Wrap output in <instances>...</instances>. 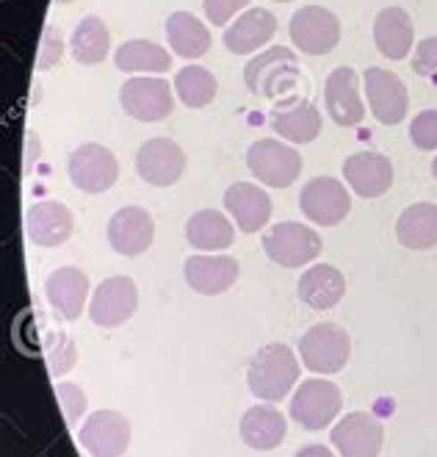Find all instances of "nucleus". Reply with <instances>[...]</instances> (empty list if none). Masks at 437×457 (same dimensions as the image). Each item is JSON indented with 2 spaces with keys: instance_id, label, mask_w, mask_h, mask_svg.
Listing matches in <instances>:
<instances>
[{
  "instance_id": "1",
  "label": "nucleus",
  "mask_w": 437,
  "mask_h": 457,
  "mask_svg": "<svg viewBox=\"0 0 437 457\" xmlns=\"http://www.w3.org/2000/svg\"><path fill=\"white\" fill-rule=\"evenodd\" d=\"M299 383V361L288 344H266L250 361L247 386L260 402H280Z\"/></svg>"
},
{
  "instance_id": "2",
  "label": "nucleus",
  "mask_w": 437,
  "mask_h": 457,
  "mask_svg": "<svg viewBox=\"0 0 437 457\" xmlns=\"http://www.w3.org/2000/svg\"><path fill=\"white\" fill-rule=\"evenodd\" d=\"M243 84L255 97H283L299 84V62L288 47H268L243 67Z\"/></svg>"
},
{
  "instance_id": "3",
  "label": "nucleus",
  "mask_w": 437,
  "mask_h": 457,
  "mask_svg": "<svg viewBox=\"0 0 437 457\" xmlns=\"http://www.w3.org/2000/svg\"><path fill=\"white\" fill-rule=\"evenodd\" d=\"M263 253L277 266L299 269L321 255V236L302 222H277L263 233Z\"/></svg>"
},
{
  "instance_id": "4",
  "label": "nucleus",
  "mask_w": 437,
  "mask_h": 457,
  "mask_svg": "<svg viewBox=\"0 0 437 457\" xmlns=\"http://www.w3.org/2000/svg\"><path fill=\"white\" fill-rule=\"evenodd\" d=\"M299 355H302V366L316 374H338L351 358V338L333 321H321L305 330L299 341Z\"/></svg>"
},
{
  "instance_id": "5",
  "label": "nucleus",
  "mask_w": 437,
  "mask_h": 457,
  "mask_svg": "<svg viewBox=\"0 0 437 457\" xmlns=\"http://www.w3.org/2000/svg\"><path fill=\"white\" fill-rule=\"evenodd\" d=\"M247 167L258 183L271 189H288L302 175V155L296 147L277 139H258L247 150Z\"/></svg>"
},
{
  "instance_id": "6",
  "label": "nucleus",
  "mask_w": 437,
  "mask_h": 457,
  "mask_svg": "<svg viewBox=\"0 0 437 457\" xmlns=\"http://www.w3.org/2000/svg\"><path fill=\"white\" fill-rule=\"evenodd\" d=\"M341 405H343L341 388L324 378L321 380L313 378L296 388L291 399V419L302 429L318 433V429L333 424V419L341 413Z\"/></svg>"
},
{
  "instance_id": "7",
  "label": "nucleus",
  "mask_w": 437,
  "mask_h": 457,
  "mask_svg": "<svg viewBox=\"0 0 437 457\" xmlns=\"http://www.w3.org/2000/svg\"><path fill=\"white\" fill-rule=\"evenodd\" d=\"M291 42L308 56H326L341 42V20L324 6H305L288 22Z\"/></svg>"
},
{
  "instance_id": "8",
  "label": "nucleus",
  "mask_w": 437,
  "mask_h": 457,
  "mask_svg": "<svg viewBox=\"0 0 437 457\" xmlns=\"http://www.w3.org/2000/svg\"><path fill=\"white\" fill-rule=\"evenodd\" d=\"M120 103L139 122H161L175 109L169 80L163 78H128L120 87Z\"/></svg>"
},
{
  "instance_id": "9",
  "label": "nucleus",
  "mask_w": 437,
  "mask_h": 457,
  "mask_svg": "<svg viewBox=\"0 0 437 457\" xmlns=\"http://www.w3.org/2000/svg\"><path fill=\"white\" fill-rule=\"evenodd\" d=\"M120 178V161L117 155L103 145H80L70 155V180L87 195L108 192Z\"/></svg>"
},
{
  "instance_id": "10",
  "label": "nucleus",
  "mask_w": 437,
  "mask_h": 457,
  "mask_svg": "<svg viewBox=\"0 0 437 457\" xmlns=\"http://www.w3.org/2000/svg\"><path fill=\"white\" fill-rule=\"evenodd\" d=\"M139 308V288L128 275H117L103 280L89 303V319L95 321L97 328L114 330L122 328L125 321L136 313Z\"/></svg>"
},
{
  "instance_id": "11",
  "label": "nucleus",
  "mask_w": 437,
  "mask_h": 457,
  "mask_svg": "<svg viewBox=\"0 0 437 457\" xmlns=\"http://www.w3.org/2000/svg\"><path fill=\"white\" fill-rule=\"evenodd\" d=\"M299 208L313 225L333 228L341 225L349 211H351V197L346 192V186L338 178H313L299 195Z\"/></svg>"
},
{
  "instance_id": "12",
  "label": "nucleus",
  "mask_w": 437,
  "mask_h": 457,
  "mask_svg": "<svg viewBox=\"0 0 437 457\" xmlns=\"http://www.w3.org/2000/svg\"><path fill=\"white\" fill-rule=\"evenodd\" d=\"M136 172H139V178L147 186L167 189V186H175L183 178V172H186V153L169 137L147 139L139 147V153H136Z\"/></svg>"
},
{
  "instance_id": "13",
  "label": "nucleus",
  "mask_w": 437,
  "mask_h": 457,
  "mask_svg": "<svg viewBox=\"0 0 437 457\" xmlns=\"http://www.w3.org/2000/svg\"><path fill=\"white\" fill-rule=\"evenodd\" d=\"M78 441L92 457H122L130 446V421L117 411H95L80 424Z\"/></svg>"
},
{
  "instance_id": "14",
  "label": "nucleus",
  "mask_w": 437,
  "mask_h": 457,
  "mask_svg": "<svg viewBox=\"0 0 437 457\" xmlns=\"http://www.w3.org/2000/svg\"><path fill=\"white\" fill-rule=\"evenodd\" d=\"M363 84H366L371 114L382 125H399L407 117L409 95H407L404 80L396 72L385 67H368L363 72Z\"/></svg>"
},
{
  "instance_id": "15",
  "label": "nucleus",
  "mask_w": 437,
  "mask_h": 457,
  "mask_svg": "<svg viewBox=\"0 0 437 457\" xmlns=\"http://www.w3.org/2000/svg\"><path fill=\"white\" fill-rule=\"evenodd\" d=\"M333 446L341 457H379L382 444H385V429L382 421L371 413H349L333 427Z\"/></svg>"
},
{
  "instance_id": "16",
  "label": "nucleus",
  "mask_w": 437,
  "mask_h": 457,
  "mask_svg": "<svg viewBox=\"0 0 437 457\" xmlns=\"http://www.w3.org/2000/svg\"><path fill=\"white\" fill-rule=\"evenodd\" d=\"M155 238V222L147 208L125 205L108 222V245L125 258H136L150 250Z\"/></svg>"
},
{
  "instance_id": "17",
  "label": "nucleus",
  "mask_w": 437,
  "mask_h": 457,
  "mask_svg": "<svg viewBox=\"0 0 437 457\" xmlns=\"http://www.w3.org/2000/svg\"><path fill=\"white\" fill-rule=\"evenodd\" d=\"M324 100H326V114L341 128H354L366 117V105L358 92V72L351 67H335L326 75Z\"/></svg>"
},
{
  "instance_id": "18",
  "label": "nucleus",
  "mask_w": 437,
  "mask_h": 457,
  "mask_svg": "<svg viewBox=\"0 0 437 457\" xmlns=\"http://www.w3.org/2000/svg\"><path fill=\"white\" fill-rule=\"evenodd\" d=\"M343 178L354 195L366 200H376L393 186V164L391 158L374 150L354 153L343 161Z\"/></svg>"
},
{
  "instance_id": "19",
  "label": "nucleus",
  "mask_w": 437,
  "mask_h": 457,
  "mask_svg": "<svg viewBox=\"0 0 437 457\" xmlns=\"http://www.w3.org/2000/svg\"><path fill=\"white\" fill-rule=\"evenodd\" d=\"M241 266L233 255H191L183 263V278L191 291L216 297L235 286Z\"/></svg>"
},
{
  "instance_id": "20",
  "label": "nucleus",
  "mask_w": 437,
  "mask_h": 457,
  "mask_svg": "<svg viewBox=\"0 0 437 457\" xmlns=\"http://www.w3.org/2000/svg\"><path fill=\"white\" fill-rule=\"evenodd\" d=\"M45 297L62 319H80L89 297V275L78 266H62L45 280Z\"/></svg>"
},
{
  "instance_id": "21",
  "label": "nucleus",
  "mask_w": 437,
  "mask_h": 457,
  "mask_svg": "<svg viewBox=\"0 0 437 457\" xmlns=\"http://www.w3.org/2000/svg\"><path fill=\"white\" fill-rule=\"evenodd\" d=\"M225 208L241 233H258L271 220V197L255 183H233L225 192Z\"/></svg>"
},
{
  "instance_id": "22",
  "label": "nucleus",
  "mask_w": 437,
  "mask_h": 457,
  "mask_svg": "<svg viewBox=\"0 0 437 457\" xmlns=\"http://www.w3.org/2000/svg\"><path fill=\"white\" fill-rule=\"evenodd\" d=\"M413 39H416V25H413V17H409L404 9L388 6L376 14L374 42L385 59H391V62L407 59V53L413 50Z\"/></svg>"
},
{
  "instance_id": "23",
  "label": "nucleus",
  "mask_w": 437,
  "mask_h": 457,
  "mask_svg": "<svg viewBox=\"0 0 437 457\" xmlns=\"http://www.w3.org/2000/svg\"><path fill=\"white\" fill-rule=\"evenodd\" d=\"M296 294H299V300H302L308 308H313V311H330V308H335L343 300L346 280H343V275L338 272L335 266L316 263V266L308 269V272H302V278H299Z\"/></svg>"
},
{
  "instance_id": "24",
  "label": "nucleus",
  "mask_w": 437,
  "mask_h": 457,
  "mask_svg": "<svg viewBox=\"0 0 437 457\" xmlns=\"http://www.w3.org/2000/svg\"><path fill=\"white\" fill-rule=\"evenodd\" d=\"M277 34V17L268 9H247L225 31V47L233 56H247L263 47L271 37Z\"/></svg>"
},
{
  "instance_id": "25",
  "label": "nucleus",
  "mask_w": 437,
  "mask_h": 457,
  "mask_svg": "<svg viewBox=\"0 0 437 457\" xmlns=\"http://www.w3.org/2000/svg\"><path fill=\"white\" fill-rule=\"evenodd\" d=\"M29 238L39 247H59L72 236V213L59 200H42L29 211Z\"/></svg>"
},
{
  "instance_id": "26",
  "label": "nucleus",
  "mask_w": 437,
  "mask_h": 457,
  "mask_svg": "<svg viewBox=\"0 0 437 457\" xmlns=\"http://www.w3.org/2000/svg\"><path fill=\"white\" fill-rule=\"evenodd\" d=\"M285 416L271 405H255L241 416V438L250 449L271 452L285 441Z\"/></svg>"
},
{
  "instance_id": "27",
  "label": "nucleus",
  "mask_w": 437,
  "mask_h": 457,
  "mask_svg": "<svg viewBox=\"0 0 437 457\" xmlns=\"http://www.w3.org/2000/svg\"><path fill=\"white\" fill-rule=\"evenodd\" d=\"M186 241L194 250L218 253V250H227L233 245L235 230L222 211L205 208V211H197L194 217L186 222Z\"/></svg>"
},
{
  "instance_id": "28",
  "label": "nucleus",
  "mask_w": 437,
  "mask_h": 457,
  "mask_svg": "<svg viewBox=\"0 0 437 457\" xmlns=\"http://www.w3.org/2000/svg\"><path fill=\"white\" fill-rule=\"evenodd\" d=\"M167 39L172 53H177L180 59L194 62L202 59L210 50V34L205 29V22L188 12H175L167 20Z\"/></svg>"
},
{
  "instance_id": "29",
  "label": "nucleus",
  "mask_w": 437,
  "mask_h": 457,
  "mask_svg": "<svg viewBox=\"0 0 437 457\" xmlns=\"http://www.w3.org/2000/svg\"><path fill=\"white\" fill-rule=\"evenodd\" d=\"M396 238L407 250H432L437 245V205L434 203L409 205L396 222Z\"/></svg>"
},
{
  "instance_id": "30",
  "label": "nucleus",
  "mask_w": 437,
  "mask_h": 457,
  "mask_svg": "<svg viewBox=\"0 0 437 457\" xmlns=\"http://www.w3.org/2000/svg\"><path fill=\"white\" fill-rule=\"evenodd\" d=\"M108 50H111V31H108V25L100 17H84L75 25L72 39H70V53L78 64H87V67L103 64Z\"/></svg>"
},
{
  "instance_id": "31",
  "label": "nucleus",
  "mask_w": 437,
  "mask_h": 457,
  "mask_svg": "<svg viewBox=\"0 0 437 457\" xmlns=\"http://www.w3.org/2000/svg\"><path fill=\"white\" fill-rule=\"evenodd\" d=\"M271 128L293 145H310L321 133V112L310 103H296L271 114Z\"/></svg>"
},
{
  "instance_id": "32",
  "label": "nucleus",
  "mask_w": 437,
  "mask_h": 457,
  "mask_svg": "<svg viewBox=\"0 0 437 457\" xmlns=\"http://www.w3.org/2000/svg\"><path fill=\"white\" fill-rule=\"evenodd\" d=\"M114 64L122 72H169L172 56L161 45L150 39H130L122 42L114 53Z\"/></svg>"
},
{
  "instance_id": "33",
  "label": "nucleus",
  "mask_w": 437,
  "mask_h": 457,
  "mask_svg": "<svg viewBox=\"0 0 437 457\" xmlns=\"http://www.w3.org/2000/svg\"><path fill=\"white\" fill-rule=\"evenodd\" d=\"M175 92L186 109H205L216 100L218 92V80L210 70L200 64H186L175 75Z\"/></svg>"
},
{
  "instance_id": "34",
  "label": "nucleus",
  "mask_w": 437,
  "mask_h": 457,
  "mask_svg": "<svg viewBox=\"0 0 437 457\" xmlns=\"http://www.w3.org/2000/svg\"><path fill=\"white\" fill-rule=\"evenodd\" d=\"M47 361H50V374H53V378H62V374H67L72 369V363H75V344L70 341L67 333L50 336Z\"/></svg>"
},
{
  "instance_id": "35",
  "label": "nucleus",
  "mask_w": 437,
  "mask_h": 457,
  "mask_svg": "<svg viewBox=\"0 0 437 457\" xmlns=\"http://www.w3.org/2000/svg\"><path fill=\"white\" fill-rule=\"evenodd\" d=\"M409 139L424 153L437 150V112L434 109L416 114V120L409 122Z\"/></svg>"
},
{
  "instance_id": "36",
  "label": "nucleus",
  "mask_w": 437,
  "mask_h": 457,
  "mask_svg": "<svg viewBox=\"0 0 437 457\" xmlns=\"http://www.w3.org/2000/svg\"><path fill=\"white\" fill-rule=\"evenodd\" d=\"M56 396L62 402V408H64V419L70 427H78L80 416L87 413V394L80 391V386L75 383H59L56 386Z\"/></svg>"
},
{
  "instance_id": "37",
  "label": "nucleus",
  "mask_w": 437,
  "mask_h": 457,
  "mask_svg": "<svg viewBox=\"0 0 437 457\" xmlns=\"http://www.w3.org/2000/svg\"><path fill=\"white\" fill-rule=\"evenodd\" d=\"M247 6H250V0H205L202 4L208 22L218 25V29H225L238 12H247Z\"/></svg>"
},
{
  "instance_id": "38",
  "label": "nucleus",
  "mask_w": 437,
  "mask_h": 457,
  "mask_svg": "<svg viewBox=\"0 0 437 457\" xmlns=\"http://www.w3.org/2000/svg\"><path fill=\"white\" fill-rule=\"evenodd\" d=\"M413 70L421 78L437 80V37H426L416 45L413 53Z\"/></svg>"
},
{
  "instance_id": "39",
  "label": "nucleus",
  "mask_w": 437,
  "mask_h": 457,
  "mask_svg": "<svg viewBox=\"0 0 437 457\" xmlns=\"http://www.w3.org/2000/svg\"><path fill=\"white\" fill-rule=\"evenodd\" d=\"M62 53H64V42L62 34H56V29H45V39H42V56H39V67L50 70L53 64L62 62Z\"/></svg>"
},
{
  "instance_id": "40",
  "label": "nucleus",
  "mask_w": 437,
  "mask_h": 457,
  "mask_svg": "<svg viewBox=\"0 0 437 457\" xmlns=\"http://www.w3.org/2000/svg\"><path fill=\"white\" fill-rule=\"evenodd\" d=\"M293 457H335L330 449H326V446H321V444H310V446H302V449H299Z\"/></svg>"
},
{
  "instance_id": "41",
  "label": "nucleus",
  "mask_w": 437,
  "mask_h": 457,
  "mask_svg": "<svg viewBox=\"0 0 437 457\" xmlns=\"http://www.w3.org/2000/svg\"><path fill=\"white\" fill-rule=\"evenodd\" d=\"M432 175H434V180H437V155H434V161H432Z\"/></svg>"
},
{
  "instance_id": "42",
  "label": "nucleus",
  "mask_w": 437,
  "mask_h": 457,
  "mask_svg": "<svg viewBox=\"0 0 437 457\" xmlns=\"http://www.w3.org/2000/svg\"><path fill=\"white\" fill-rule=\"evenodd\" d=\"M59 4H72V0H59Z\"/></svg>"
},
{
  "instance_id": "43",
  "label": "nucleus",
  "mask_w": 437,
  "mask_h": 457,
  "mask_svg": "<svg viewBox=\"0 0 437 457\" xmlns=\"http://www.w3.org/2000/svg\"><path fill=\"white\" fill-rule=\"evenodd\" d=\"M277 4H291V0H277Z\"/></svg>"
}]
</instances>
